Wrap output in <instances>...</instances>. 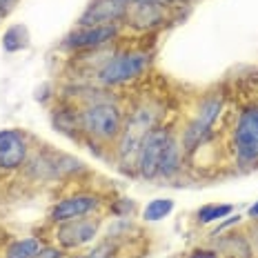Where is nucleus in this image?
<instances>
[{
  "label": "nucleus",
  "mask_w": 258,
  "mask_h": 258,
  "mask_svg": "<svg viewBox=\"0 0 258 258\" xmlns=\"http://www.w3.org/2000/svg\"><path fill=\"white\" fill-rule=\"evenodd\" d=\"M156 125V114L149 109H138L136 114L127 120V125L120 132V145H118V156H120L122 167H138V154H141L143 141Z\"/></svg>",
  "instance_id": "f257e3e1"
},
{
  "label": "nucleus",
  "mask_w": 258,
  "mask_h": 258,
  "mask_svg": "<svg viewBox=\"0 0 258 258\" xmlns=\"http://www.w3.org/2000/svg\"><path fill=\"white\" fill-rule=\"evenodd\" d=\"M80 125L89 136L98 138V141H114L122 132V116L116 105L96 103L80 114Z\"/></svg>",
  "instance_id": "f03ea898"
},
{
  "label": "nucleus",
  "mask_w": 258,
  "mask_h": 258,
  "mask_svg": "<svg viewBox=\"0 0 258 258\" xmlns=\"http://www.w3.org/2000/svg\"><path fill=\"white\" fill-rule=\"evenodd\" d=\"M147 67H149V53L127 51V53L111 58L98 72V78L105 85H120V83H127V80L138 78Z\"/></svg>",
  "instance_id": "7ed1b4c3"
},
{
  "label": "nucleus",
  "mask_w": 258,
  "mask_h": 258,
  "mask_svg": "<svg viewBox=\"0 0 258 258\" xmlns=\"http://www.w3.org/2000/svg\"><path fill=\"white\" fill-rule=\"evenodd\" d=\"M234 143L240 163H251L258 158V107H249L240 114Z\"/></svg>",
  "instance_id": "20e7f679"
},
{
  "label": "nucleus",
  "mask_w": 258,
  "mask_h": 258,
  "mask_svg": "<svg viewBox=\"0 0 258 258\" xmlns=\"http://www.w3.org/2000/svg\"><path fill=\"white\" fill-rule=\"evenodd\" d=\"M171 141V134L167 129L154 127L143 141L141 154H138V171L143 178H156L160 169V158L165 154V147Z\"/></svg>",
  "instance_id": "39448f33"
},
{
  "label": "nucleus",
  "mask_w": 258,
  "mask_h": 258,
  "mask_svg": "<svg viewBox=\"0 0 258 258\" xmlns=\"http://www.w3.org/2000/svg\"><path fill=\"white\" fill-rule=\"evenodd\" d=\"M220 107H223V100L220 98H209V100H205V103L201 105L198 116L194 118V122L187 127L185 136H182V145H185V149H194V147L201 145V141L207 136L209 129H212L214 120L218 118Z\"/></svg>",
  "instance_id": "423d86ee"
},
{
  "label": "nucleus",
  "mask_w": 258,
  "mask_h": 258,
  "mask_svg": "<svg viewBox=\"0 0 258 258\" xmlns=\"http://www.w3.org/2000/svg\"><path fill=\"white\" fill-rule=\"evenodd\" d=\"M127 16V5L120 0H94L87 12L80 16V27H96V25H116Z\"/></svg>",
  "instance_id": "0eeeda50"
},
{
  "label": "nucleus",
  "mask_w": 258,
  "mask_h": 258,
  "mask_svg": "<svg viewBox=\"0 0 258 258\" xmlns=\"http://www.w3.org/2000/svg\"><path fill=\"white\" fill-rule=\"evenodd\" d=\"M27 158V141L16 129H3L0 132V167L18 169Z\"/></svg>",
  "instance_id": "6e6552de"
},
{
  "label": "nucleus",
  "mask_w": 258,
  "mask_h": 258,
  "mask_svg": "<svg viewBox=\"0 0 258 258\" xmlns=\"http://www.w3.org/2000/svg\"><path fill=\"white\" fill-rule=\"evenodd\" d=\"M118 34L116 25H96V27H80L67 38V45L74 49H94L105 42L114 40Z\"/></svg>",
  "instance_id": "1a4fd4ad"
},
{
  "label": "nucleus",
  "mask_w": 258,
  "mask_h": 258,
  "mask_svg": "<svg viewBox=\"0 0 258 258\" xmlns=\"http://www.w3.org/2000/svg\"><path fill=\"white\" fill-rule=\"evenodd\" d=\"M98 207V198L96 196H72V198H64L60 201L56 207L51 209V220L53 223H67V220H74V218H80L85 214H89L91 209Z\"/></svg>",
  "instance_id": "9d476101"
},
{
  "label": "nucleus",
  "mask_w": 258,
  "mask_h": 258,
  "mask_svg": "<svg viewBox=\"0 0 258 258\" xmlns=\"http://www.w3.org/2000/svg\"><path fill=\"white\" fill-rule=\"evenodd\" d=\"M98 223L96 220H83V218H74L62 223V227L58 229V240L62 247H80L87 240H91L96 236Z\"/></svg>",
  "instance_id": "9b49d317"
},
{
  "label": "nucleus",
  "mask_w": 258,
  "mask_h": 258,
  "mask_svg": "<svg viewBox=\"0 0 258 258\" xmlns=\"http://www.w3.org/2000/svg\"><path fill=\"white\" fill-rule=\"evenodd\" d=\"M29 45V34H27V27L23 25H14L5 31V38H3V47L5 51L14 53V51H20Z\"/></svg>",
  "instance_id": "f8f14e48"
},
{
  "label": "nucleus",
  "mask_w": 258,
  "mask_h": 258,
  "mask_svg": "<svg viewBox=\"0 0 258 258\" xmlns=\"http://www.w3.org/2000/svg\"><path fill=\"white\" fill-rule=\"evenodd\" d=\"M178 165H180V147H178V143L171 138V141L167 143V147H165L163 158H160V169H158V174H163V176L176 174Z\"/></svg>",
  "instance_id": "ddd939ff"
},
{
  "label": "nucleus",
  "mask_w": 258,
  "mask_h": 258,
  "mask_svg": "<svg viewBox=\"0 0 258 258\" xmlns=\"http://www.w3.org/2000/svg\"><path fill=\"white\" fill-rule=\"evenodd\" d=\"M42 249V243L38 238H25L14 243L7 249V258H34Z\"/></svg>",
  "instance_id": "4468645a"
},
{
  "label": "nucleus",
  "mask_w": 258,
  "mask_h": 258,
  "mask_svg": "<svg viewBox=\"0 0 258 258\" xmlns=\"http://www.w3.org/2000/svg\"><path fill=\"white\" fill-rule=\"evenodd\" d=\"M171 209H174V201H171V198H156V201H152L145 207L143 216L147 220H160L167 216Z\"/></svg>",
  "instance_id": "2eb2a0df"
},
{
  "label": "nucleus",
  "mask_w": 258,
  "mask_h": 258,
  "mask_svg": "<svg viewBox=\"0 0 258 258\" xmlns=\"http://www.w3.org/2000/svg\"><path fill=\"white\" fill-rule=\"evenodd\" d=\"M232 214V205H205L198 209V220L201 223H214Z\"/></svg>",
  "instance_id": "dca6fc26"
},
{
  "label": "nucleus",
  "mask_w": 258,
  "mask_h": 258,
  "mask_svg": "<svg viewBox=\"0 0 258 258\" xmlns=\"http://www.w3.org/2000/svg\"><path fill=\"white\" fill-rule=\"evenodd\" d=\"M127 7H165L167 0H120Z\"/></svg>",
  "instance_id": "f3484780"
},
{
  "label": "nucleus",
  "mask_w": 258,
  "mask_h": 258,
  "mask_svg": "<svg viewBox=\"0 0 258 258\" xmlns=\"http://www.w3.org/2000/svg\"><path fill=\"white\" fill-rule=\"evenodd\" d=\"M34 258H60V251H58L56 247H45V249H40Z\"/></svg>",
  "instance_id": "a211bd4d"
},
{
  "label": "nucleus",
  "mask_w": 258,
  "mask_h": 258,
  "mask_svg": "<svg viewBox=\"0 0 258 258\" xmlns=\"http://www.w3.org/2000/svg\"><path fill=\"white\" fill-rule=\"evenodd\" d=\"M16 0H0V14H7L9 9H12V5Z\"/></svg>",
  "instance_id": "6ab92c4d"
},
{
  "label": "nucleus",
  "mask_w": 258,
  "mask_h": 258,
  "mask_svg": "<svg viewBox=\"0 0 258 258\" xmlns=\"http://www.w3.org/2000/svg\"><path fill=\"white\" fill-rule=\"evenodd\" d=\"M191 258H216V256L209 254V251H198V254H194Z\"/></svg>",
  "instance_id": "aec40b11"
},
{
  "label": "nucleus",
  "mask_w": 258,
  "mask_h": 258,
  "mask_svg": "<svg viewBox=\"0 0 258 258\" xmlns=\"http://www.w3.org/2000/svg\"><path fill=\"white\" fill-rule=\"evenodd\" d=\"M249 216H258V203H256V205H251V207H249Z\"/></svg>",
  "instance_id": "412c9836"
},
{
  "label": "nucleus",
  "mask_w": 258,
  "mask_h": 258,
  "mask_svg": "<svg viewBox=\"0 0 258 258\" xmlns=\"http://www.w3.org/2000/svg\"><path fill=\"white\" fill-rule=\"evenodd\" d=\"M91 258H94V256H91Z\"/></svg>",
  "instance_id": "4be33fe9"
}]
</instances>
